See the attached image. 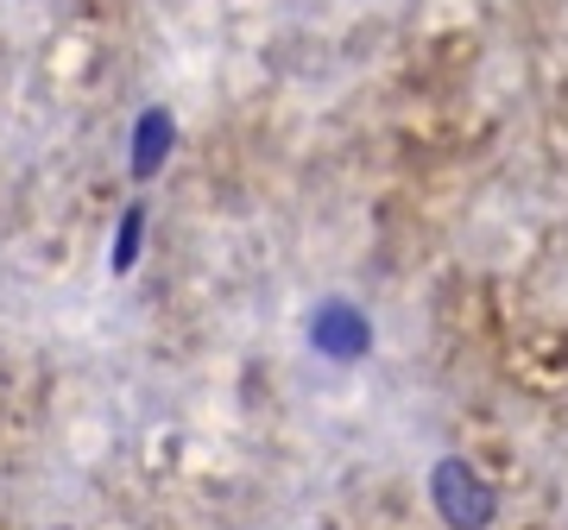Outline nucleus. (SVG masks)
<instances>
[{"instance_id":"1","label":"nucleus","mask_w":568,"mask_h":530,"mask_svg":"<svg viewBox=\"0 0 568 530\" xmlns=\"http://www.w3.org/2000/svg\"><path fill=\"white\" fill-rule=\"evenodd\" d=\"M164 145H171V121H164V114H145V126H140V171L159 164Z\"/></svg>"}]
</instances>
